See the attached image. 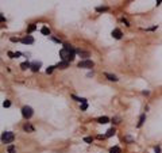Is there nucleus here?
<instances>
[{"instance_id":"7","label":"nucleus","mask_w":162,"mask_h":153,"mask_svg":"<svg viewBox=\"0 0 162 153\" xmlns=\"http://www.w3.org/2000/svg\"><path fill=\"white\" fill-rule=\"evenodd\" d=\"M122 31H120V30H119V29H115L114 31H112V37H114L115 39H120V38H122Z\"/></svg>"},{"instance_id":"16","label":"nucleus","mask_w":162,"mask_h":153,"mask_svg":"<svg viewBox=\"0 0 162 153\" xmlns=\"http://www.w3.org/2000/svg\"><path fill=\"white\" fill-rule=\"evenodd\" d=\"M114 134H115V129H110V130L107 131V134H105V137H112Z\"/></svg>"},{"instance_id":"15","label":"nucleus","mask_w":162,"mask_h":153,"mask_svg":"<svg viewBox=\"0 0 162 153\" xmlns=\"http://www.w3.org/2000/svg\"><path fill=\"white\" fill-rule=\"evenodd\" d=\"M145 118H146L145 114H143V115H140V119H139V123H138V127H140L142 125H143V122H145Z\"/></svg>"},{"instance_id":"19","label":"nucleus","mask_w":162,"mask_h":153,"mask_svg":"<svg viewBox=\"0 0 162 153\" xmlns=\"http://www.w3.org/2000/svg\"><path fill=\"white\" fill-rule=\"evenodd\" d=\"M84 141H85V142H92L93 138H92V137H85V138H84Z\"/></svg>"},{"instance_id":"23","label":"nucleus","mask_w":162,"mask_h":153,"mask_svg":"<svg viewBox=\"0 0 162 153\" xmlns=\"http://www.w3.org/2000/svg\"><path fill=\"white\" fill-rule=\"evenodd\" d=\"M3 106H4V107H9V106H11V103L7 100V102H4V103H3Z\"/></svg>"},{"instance_id":"13","label":"nucleus","mask_w":162,"mask_h":153,"mask_svg":"<svg viewBox=\"0 0 162 153\" xmlns=\"http://www.w3.org/2000/svg\"><path fill=\"white\" fill-rule=\"evenodd\" d=\"M20 68H22L23 71H26L27 68H31V64L27 63V61H26V63H22V64H20Z\"/></svg>"},{"instance_id":"21","label":"nucleus","mask_w":162,"mask_h":153,"mask_svg":"<svg viewBox=\"0 0 162 153\" xmlns=\"http://www.w3.org/2000/svg\"><path fill=\"white\" fill-rule=\"evenodd\" d=\"M35 29H37V27H35V24H31L30 27H28V33H31V31H34Z\"/></svg>"},{"instance_id":"24","label":"nucleus","mask_w":162,"mask_h":153,"mask_svg":"<svg viewBox=\"0 0 162 153\" xmlns=\"http://www.w3.org/2000/svg\"><path fill=\"white\" fill-rule=\"evenodd\" d=\"M154 152H155V153H161V149L158 148V146H155V148H154Z\"/></svg>"},{"instance_id":"12","label":"nucleus","mask_w":162,"mask_h":153,"mask_svg":"<svg viewBox=\"0 0 162 153\" xmlns=\"http://www.w3.org/2000/svg\"><path fill=\"white\" fill-rule=\"evenodd\" d=\"M110 153H122V150H120L119 146H112V148L110 149Z\"/></svg>"},{"instance_id":"18","label":"nucleus","mask_w":162,"mask_h":153,"mask_svg":"<svg viewBox=\"0 0 162 153\" xmlns=\"http://www.w3.org/2000/svg\"><path fill=\"white\" fill-rule=\"evenodd\" d=\"M97 11H99V12H101V11H107V10H108V8H107V7H97Z\"/></svg>"},{"instance_id":"1","label":"nucleus","mask_w":162,"mask_h":153,"mask_svg":"<svg viewBox=\"0 0 162 153\" xmlns=\"http://www.w3.org/2000/svg\"><path fill=\"white\" fill-rule=\"evenodd\" d=\"M75 54H76V50L70 45H64V49L60 50V56H61L62 61H68V63L73 61Z\"/></svg>"},{"instance_id":"22","label":"nucleus","mask_w":162,"mask_h":153,"mask_svg":"<svg viewBox=\"0 0 162 153\" xmlns=\"http://www.w3.org/2000/svg\"><path fill=\"white\" fill-rule=\"evenodd\" d=\"M88 108V104H87V102H85V103H83L81 104V110H87Z\"/></svg>"},{"instance_id":"5","label":"nucleus","mask_w":162,"mask_h":153,"mask_svg":"<svg viewBox=\"0 0 162 153\" xmlns=\"http://www.w3.org/2000/svg\"><path fill=\"white\" fill-rule=\"evenodd\" d=\"M41 65H42V64H41L39 61H34V63L31 64V71H33V72H38Z\"/></svg>"},{"instance_id":"20","label":"nucleus","mask_w":162,"mask_h":153,"mask_svg":"<svg viewBox=\"0 0 162 153\" xmlns=\"http://www.w3.org/2000/svg\"><path fill=\"white\" fill-rule=\"evenodd\" d=\"M54 68H56V67H49L47 69H46V73H47V75H49V73H52V72H53V69H54Z\"/></svg>"},{"instance_id":"9","label":"nucleus","mask_w":162,"mask_h":153,"mask_svg":"<svg viewBox=\"0 0 162 153\" xmlns=\"http://www.w3.org/2000/svg\"><path fill=\"white\" fill-rule=\"evenodd\" d=\"M97 122L101 123V125H104V123H108V122H110V118L108 117H100V118H97Z\"/></svg>"},{"instance_id":"17","label":"nucleus","mask_w":162,"mask_h":153,"mask_svg":"<svg viewBox=\"0 0 162 153\" xmlns=\"http://www.w3.org/2000/svg\"><path fill=\"white\" fill-rule=\"evenodd\" d=\"M7 150H8V153H15V146H14V145H11V146H8V149H7Z\"/></svg>"},{"instance_id":"4","label":"nucleus","mask_w":162,"mask_h":153,"mask_svg":"<svg viewBox=\"0 0 162 153\" xmlns=\"http://www.w3.org/2000/svg\"><path fill=\"white\" fill-rule=\"evenodd\" d=\"M93 61H91V60H84V61H80L79 63V68H93Z\"/></svg>"},{"instance_id":"11","label":"nucleus","mask_w":162,"mask_h":153,"mask_svg":"<svg viewBox=\"0 0 162 153\" xmlns=\"http://www.w3.org/2000/svg\"><path fill=\"white\" fill-rule=\"evenodd\" d=\"M41 33H42L43 35H50V29L45 26V27H42V29H41Z\"/></svg>"},{"instance_id":"8","label":"nucleus","mask_w":162,"mask_h":153,"mask_svg":"<svg viewBox=\"0 0 162 153\" xmlns=\"http://www.w3.org/2000/svg\"><path fill=\"white\" fill-rule=\"evenodd\" d=\"M69 67V63L68 61H61V63L57 64V68H60V69H65V68Z\"/></svg>"},{"instance_id":"6","label":"nucleus","mask_w":162,"mask_h":153,"mask_svg":"<svg viewBox=\"0 0 162 153\" xmlns=\"http://www.w3.org/2000/svg\"><path fill=\"white\" fill-rule=\"evenodd\" d=\"M33 42H34V38H33L31 35H27L22 39V44H24V45H30V44H33Z\"/></svg>"},{"instance_id":"14","label":"nucleus","mask_w":162,"mask_h":153,"mask_svg":"<svg viewBox=\"0 0 162 153\" xmlns=\"http://www.w3.org/2000/svg\"><path fill=\"white\" fill-rule=\"evenodd\" d=\"M23 129H24L26 131H34V127L31 126V125H28V123H26V125L23 126Z\"/></svg>"},{"instance_id":"10","label":"nucleus","mask_w":162,"mask_h":153,"mask_svg":"<svg viewBox=\"0 0 162 153\" xmlns=\"http://www.w3.org/2000/svg\"><path fill=\"white\" fill-rule=\"evenodd\" d=\"M105 77L110 81H118V77L115 76V75H111V73H105Z\"/></svg>"},{"instance_id":"2","label":"nucleus","mask_w":162,"mask_h":153,"mask_svg":"<svg viewBox=\"0 0 162 153\" xmlns=\"http://www.w3.org/2000/svg\"><path fill=\"white\" fill-rule=\"evenodd\" d=\"M14 138H15V135H14L12 131H5V133H3V135H1V141H3L4 144L12 142Z\"/></svg>"},{"instance_id":"3","label":"nucleus","mask_w":162,"mask_h":153,"mask_svg":"<svg viewBox=\"0 0 162 153\" xmlns=\"http://www.w3.org/2000/svg\"><path fill=\"white\" fill-rule=\"evenodd\" d=\"M33 114H34V111H33V108H31L30 106H24V107L22 108V115L26 118V119L33 117Z\"/></svg>"}]
</instances>
